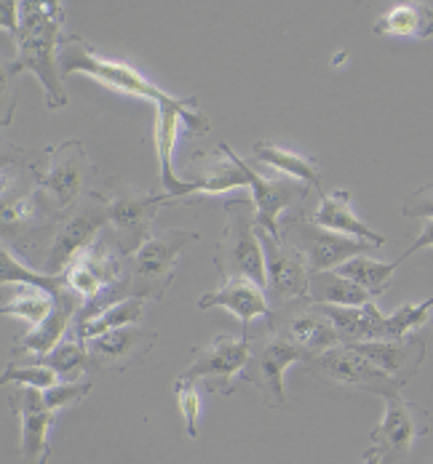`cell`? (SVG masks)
<instances>
[{"label": "cell", "instance_id": "1", "mask_svg": "<svg viewBox=\"0 0 433 464\" xmlns=\"http://www.w3.org/2000/svg\"><path fill=\"white\" fill-rule=\"evenodd\" d=\"M62 3H19V35H16V56L5 67V81L19 72H33L46 89L48 110L67 107V92L62 86L59 72V48L67 41L62 35Z\"/></svg>", "mask_w": 433, "mask_h": 464}, {"label": "cell", "instance_id": "2", "mask_svg": "<svg viewBox=\"0 0 433 464\" xmlns=\"http://www.w3.org/2000/svg\"><path fill=\"white\" fill-rule=\"evenodd\" d=\"M214 267L222 283L233 278H249L257 285H268L265 278V251L257 232V211L249 198L225 203V227L217 243Z\"/></svg>", "mask_w": 433, "mask_h": 464}, {"label": "cell", "instance_id": "3", "mask_svg": "<svg viewBox=\"0 0 433 464\" xmlns=\"http://www.w3.org/2000/svg\"><path fill=\"white\" fill-rule=\"evenodd\" d=\"M94 198L104 206L107 225L115 232V246L132 256L144 246V240L153 235L155 214L174 203L163 192H140L137 187L126 185L121 179H107V185L96 189Z\"/></svg>", "mask_w": 433, "mask_h": 464}, {"label": "cell", "instance_id": "4", "mask_svg": "<svg viewBox=\"0 0 433 464\" xmlns=\"http://www.w3.org/2000/svg\"><path fill=\"white\" fill-rule=\"evenodd\" d=\"M59 64H62V75L86 72V75L96 78L99 83H104L110 89H118V92L123 93H132V96H140V99H147L155 107L158 104H177V107L198 110V102L192 96H188V99L172 96L169 92H163L161 86H155L153 81L143 78L134 67L102 59L94 48L89 46L84 38H78V35H67V41L62 44Z\"/></svg>", "mask_w": 433, "mask_h": 464}, {"label": "cell", "instance_id": "5", "mask_svg": "<svg viewBox=\"0 0 433 464\" xmlns=\"http://www.w3.org/2000/svg\"><path fill=\"white\" fill-rule=\"evenodd\" d=\"M198 240L192 230H163L153 232L144 246L129 256V276H132V296L137 299H163L174 273L177 262L185 248Z\"/></svg>", "mask_w": 433, "mask_h": 464}, {"label": "cell", "instance_id": "6", "mask_svg": "<svg viewBox=\"0 0 433 464\" xmlns=\"http://www.w3.org/2000/svg\"><path fill=\"white\" fill-rule=\"evenodd\" d=\"M30 169L35 185L46 192L62 217L70 214V206L81 198L92 177V163L81 141H62L56 147H48L33 160Z\"/></svg>", "mask_w": 433, "mask_h": 464}, {"label": "cell", "instance_id": "7", "mask_svg": "<svg viewBox=\"0 0 433 464\" xmlns=\"http://www.w3.org/2000/svg\"><path fill=\"white\" fill-rule=\"evenodd\" d=\"M281 240L291 246L305 265L310 267V273H324L345 265L353 256H364V251H372L375 246L350 235H340V232L324 230L319 227L313 219L294 214L281 225Z\"/></svg>", "mask_w": 433, "mask_h": 464}, {"label": "cell", "instance_id": "8", "mask_svg": "<svg viewBox=\"0 0 433 464\" xmlns=\"http://www.w3.org/2000/svg\"><path fill=\"white\" fill-rule=\"evenodd\" d=\"M310 363L313 358L284 342L276 334H262V336H251V350H249V363L243 369V379L260 392L262 403L268 409H287V390H284V372L291 363Z\"/></svg>", "mask_w": 433, "mask_h": 464}, {"label": "cell", "instance_id": "9", "mask_svg": "<svg viewBox=\"0 0 433 464\" xmlns=\"http://www.w3.org/2000/svg\"><path fill=\"white\" fill-rule=\"evenodd\" d=\"M310 372L316 379L332 387H345V390H361L372 395L390 398L401 392V382L380 372L369 358H364L353 344H337L332 350L316 355L310 361Z\"/></svg>", "mask_w": 433, "mask_h": 464}, {"label": "cell", "instance_id": "10", "mask_svg": "<svg viewBox=\"0 0 433 464\" xmlns=\"http://www.w3.org/2000/svg\"><path fill=\"white\" fill-rule=\"evenodd\" d=\"M428 411L401 398V392L385 398L383 421L372 430V449L383 464H412V451L420 438L428 435Z\"/></svg>", "mask_w": 433, "mask_h": 464}, {"label": "cell", "instance_id": "11", "mask_svg": "<svg viewBox=\"0 0 433 464\" xmlns=\"http://www.w3.org/2000/svg\"><path fill=\"white\" fill-rule=\"evenodd\" d=\"M180 123H185L191 134L209 131V121H206V115H201V110H188V107H177V104L155 107V150H158V163H161L158 185H161V192L169 195L174 203L185 200L191 192H198V185L192 179H180L172 166L174 144L180 137Z\"/></svg>", "mask_w": 433, "mask_h": 464}, {"label": "cell", "instance_id": "12", "mask_svg": "<svg viewBox=\"0 0 433 464\" xmlns=\"http://www.w3.org/2000/svg\"><path fill=\"white\" fill-rule=\"evenodd\" d=\"M249 350L251 336H217L192 353V363L180 376L203 382L217 395H231L236 390V379L249 363Z\"/></svg>", "mask_w": 433, "mask_h": 464}, {"label": "cell", "instance_id": "13", "mask_svg": "<svg viewBox=\"0 0 433 464\" xmlns=\"http://www.w3.org/2000/svg\"><path fill=\"white\" fill-rule=\"evenodd\" d=\"M260 232L262 251H265V294L273 310H281L297 302H310L308 299V285H310V267L305 259L287 246L281 237L265 230Z\"/></svg>", "mask_w": 433, "mask_h": 464}, {"label": "cell", "instance_id": "14", "mask_svg": "<svg viewBox=\"0 0 433 464\" xmlns=\"http://www.w3.org/2000/svg\"><path fill=\"white\" fill-rule=\"evenodd\" d=\"M107 227L110 225H107L104 206L92 195V200L86 206L64 214L62 222L56 225L54 240H51L46 259H44V273L62 276L67 270V265L75 256H81L89 246H94L99 240V232L107 230Z\"/></svg>", "mask_w": 433, "mask_h": 464}, {"label": "cell", "instance_id": "15", "mask_svg": "<svg viewBox=\"0 0 433 464\" xmlns=\"http://www.w3.org/2000/svg\"><path fill=\"white\" fill-rule=\"evenodd\" d=\"M268 331L305 350L310 358L342 344L332 321L313 302H297L281 310H273V315L268 318Z\"/></svg>", "mask_w": 433, "mask_h": 464}, {"label": "cell", "instance_id": "16", "mask_svg": "<svg viewBox=\"0 0 433 464\" xmlns=\"http://www.w3.org/2000/svg\"><path fill=\"white\" fill-rule=\"evenodd\" d=\"M8 409L22 421V443H19V462L22 464H46L51 457L48 443V427L54 414L44 401V390L11 384L8 390Z\"/></svg>", "mask_w": 433, "mask_h": 464}, {"label": "cell", "instance_id": "17", "mask_svg": "<svg viewBox=\"0 0 433 464\" xmlns=\"http://www.w3.org/2000/svg\"><path fill=\"white\" fill-rule=\"evenodd\" d=\"M158 334L144 325H123L104 336L89 339L86 347L94 358V369L99 372H126L132 366H143L150 350L155 347Z\"/></svg>", "mask_w": 433, "mask_h": 464}, {"label": "cell", "instance_id": "18", "mask_svg": "<svg viewBox=\"0 0 433 464\" xmlns=\"http://www.w3.org/2000/svg\"><path fill=\"white\" fill-rule=\"evenodd\" d=\"M243 174H246V187L251 192V203L257 211V230H265L281 237V225H279L281 211L302 203L308 195V187L297 179L262 177L254 169H249L246 163H243Z\"/></svg>", "mask_w": 433, "mask_h": 464}, {"label": "cell", "instance_id": "19", "mask_svg": "<svg viewBox=\"0 0 433 464\" xmlns=\"http://www.w3.org/2000/svg\"><path fill=\"white\" fill-rule=\"evenodd\" d=\"M54 302H56V304H54V313L48 315L46 321L41 325H35L30 334H25V336L14 344L11 355H14L16 361H22V358L38 361V358L48 355V353L64 339L67 328L73 325V321H78V315H81V310H84V299H81L73 288L64 291V294H56Z\"/></svg>", "mask_w": 433, "mask_h": 464}, {"label": "cell", "instance_id": "20", "mask_svg": "<svg viewBox=\"0 0 433 464\" xmlns=\"http://www.w3.org/2000/svg\"><path fill=\"white\" fill-rule=\"evenodd\" d=\"M198 307L201 310H209V307H225L231 310L243 325V336H246V328L251 325L254 318H271L273 315V307L268 302V294L262 285H257L254 280L249 278H233L225 280L217 291L212 294H203L198 299Z\"/></svg>", "mask_w": 433, "mask_h": 464}, {"label": "cell", "instance_id": "21", "mask_svg": "<svg viewBox=\"0 0 433 464\" xmlns=\"http://www.w3.org/2000/svg\"><path fill=\"white\" fill-rule=\"evenodd\" d=\"M364 358H369L380 372L393 376L396 382L407 384L415 373L420 372L426 361V342L420 336H404V339H385V342H364L353 344Z\"/></svg>", "mask_w": 433, "mask_h": 464}, {"label": "cell", "instance_id": "22", "mask_svg": "<svg viewBox=\"0 0 433 464\" xmlns=\"http://www.w3.org/2000/svg\"><path fill=\"white\" fill-rule=\"evenodd\" d=\"M337 328L342 344H364L383 342L385 315L375 302L364 307H340V304H316Z\"/></svg>", "mask_w": 433, "mask_h": 464}, {"label": "cell", "instance_id": "23", "mask_svg": "<svg viewBox=\"0 0 433 464\" xmlns=\"http://www.w3.org/2000/svg\"><path fill=\"white\" fill-rule=\"evenodd\" d=\"M310 219H313L319 227H324V230H335L342 232V235H350V237H359V240H367V243H372L375 248L385 243V237L380 232L367 227V225L356 217L353 203H350V192H348V189L321 192V203H319V208L313 211Z\"/></svg>", "mask_w": 433, "mask_h": 464}, {"label": "cell", "instance_id": "24", "mask_svg": "<svg viewBox=\"0 0 433 464\" xmlns=\"http://www.w3.org/2000/svg\"><path fill=\"white\" fill-rule=\"evenodd\" d=\"M375 33L385 38H431L433 8L420 0L399 3L375 22Z\"/></svg>", "mask_w": 433, "mask_h": 464}, {"label": "cell", "instance_id": "25", "mask_svg": "<svg viewBox=\"0 0 433 464\" xmlns=\"http://www.w3.org/2000/svg\"><path fill=\"white\" fill-rule=\"evenodd\" d=\"M308 299L313 304H340V307H364L372 299L361 285L348 280L340 273L324 270V273H310V285H308Z\"/></svg>", "mask_w": 433, "mask_h": 464}, {"label": "cell", "instance_id": "26", "mask_svg": "<svg viewBox=\"0 0 433 464\" xmlns=\"http://www.w3.org/2000/svg\"><path fill=\"white\" fill-rule=\"evenodd\" d=\"M254 155H257L262 163H268V166L284 171L289 177H294L297 182H302V185L324 192V189H321V171H319L316 158H308V155H300V152L284 150V147H279V144H273V141H254Z\"/></svg>", "mask_w": 433, "mask_h": 464}, {"label": "cell", "instance_id": "27", "mask_svg": "<svg viewBox=\"0 0 433 464\" xmlns=\"http://www.w3.org/2000/svg\"><path fill=\"white\" fill-rule=\"evenodd\" d=\"M35 363H44L51 372H56L59 382H78L84 376H94V358L81 339H62L48 355L38 358Z\"/></svg>", "mask_w": 433, "mask_h": 464}, {"label": "cell", "instance_id": "28", "mask_svg": "<svg viewBox=\"0 0 433 464\" xmlns=\"http://www.w3.org/2000/svg\"><path fill=\"white\" fill-rule=\"evenodd\" d=\"M399 265L401 262H375L369 256H353L345 265H340L337 273L345 276L348 280H353L356 285H361L375 299V296H380V294L388 291V285L396 278V267Z\"/></svg>", "mask_w": 433, "mask_h": 464}, {"label": "cell", "instance_id": "29", "mask_svg": "<svg viewBox=\"0 0 433 464\" xmlns=\"http://www.w3.org/2000/svg\"><path fill=\"white\" fill-rule=\"evenodd\" d=\"M143 307H144V299H137V296L123 299V302L113 304L110 310H104L99 318L89 321L86 325H81V328L75 331V339L89 342V339L104 336V334H110V331H115V328L134 325L137 321H140V315H143Z\"/></svg>", "mask_w": 433, "mask_h": 464}, {"label": "cell", "instance_id": "30", "mask_svg": "<svg viewBox=\"0 0 433 464\" xmlns=\"http://www.w3.org/2000/svg\"><path fill=\"white\" fill-rule=\"evenodd\" d=\"M0 280L3 283H22V285H33V288H44L48 291L51 296H56V294H64V291H70V285H67V280L64 276H48V273H35V270H30V267H25L8 248H3L0 251Z\"/></svg>", "mask_w": 433, "mask_h": 464}, {"label": "cell", "instance_id": "31", "mask_svg": "<svg viewBox=\"0 0 433 464\" xmlns=\"http://www.w3.org/2000/svg\"><path fill=\"white\" fill-rule=\"evenodd\" d=\"M54 304H56V302H54V296H51L48 291L27 285V291H25L22 296H16L14 302H5V304L0 307V313H3V315L25 318V321H30L33 325H41L48 315L54 313Z\"/></svg>", "mask_w": 433, "mask_h": 464}, {"label": "cell", "instance_id": "32", "mask_svg": "<svg viewBox=\"0 0 433 464\" xmlns=\"http://www.w3.org/2000/svg\"><path fill=\"white\" fill-rule=\"evenodd\" d=\"M433 318V296L420 302V304H404L399 307L393 315H385V331H383V342L385 339H404L409 336L415 328H420L423 324H428Z\"/></svg>", "mask_w": 433, "mask_h": 464}, {"label": "cell", "instance_id": "33", "mask_svg": "<svg viewBox=\"0 0 433 464\" xmlns=\"http://www.w3.org/2000/svg\"><path fill=\"white\" fill-rule=\"evenodd\" d=\"M3 387L8 384H25V387H38V390H48L54 384H59V376L56 372H51L44 363H35V361H16L11 363L5 372H3Z\"/></svg>", "mask_w": 433, "mask_h": 464}, {"label": "cell", "instance_id": "34", "mask_svg": "<svg viewBox=\"0 0 433 464\" xmlns=\"http://www.w3.org/2000/svg\"><path fill=\"white\" fill-rule=\"evenodd\" d=\"M94 382L86 379V382H59L54 387L44 390V401L51 411H62L67 406H78L89 392H92Z\"/></svg>", "mask_w": 433, "mask_h": 464}, {"label": "cell", "instance_id": "35", "mask_svg": "<svg viewBox=\"0 0 433 464\" xmlns=\"http://www.w3.org/2000/svg\"><path fill=\"white\" fill-rule=\"evenodd\" d=\"M198 382L177 376L174 384V395L180 401V411H182V421H185V432L191 438H198V414H201V401H198Z\"/></svg>", "mask_w": 433, "mask_h": 464}, {"label": "cell", "instance_id": "36", "mask_svg": "<svg viewBox=\"0 0 433 464\" xmlns=\"http://www.w3.org/2000/svg\"><path fill=\"white\" fill-rule=\"evenodd\" d=\"M401 214L407 219H428V222H433V185L420 187L418 192L407 195L404 206H401Z\"/></svg>", "mask_w": 433, "mask_h": 464}, {"label": "cell", "instance_id": "37", "mask_svg": "<svg viewBox=\"0 0 433 464\" xmlns=\"http://www.w3.org/2000/svg\"><path fill=\"white\" fill-rule=\"evenodd\" d=\"M0 14H3V30H11V35H19V3H0Z\"/></svg>", "mask_w": 433, "mask_h": 464}, {"label": "cell", "instance_id": "38", "mask_svg": "<svg viewBox=\"0 0 433 464\" xmlns=\"http://www.w3.org/2000/svg\"><path fill=\"white\" fill-rule=\"evenodd\" d=\"M423 248H433V222H426V227L420 230V237L412 243V248L399 259V262H404V259H409L412 254H418V251H423Z\"/></svg>", "mask_w": 433, "mask_h": 464}, {"label": "cell", "instance_id": "39", "mask_svg": "<svg viewBox=\"0 0 433 464\" xmlns=\"http://www.w3.org/2000/svg\"><path fill=\"white\" fill-rule=\"evenodd\" d=\"M364 464H383V459H380V454H378L375 449H369V451L364 454Z\"/></svg>", "mask_w": 433, "mask_h": 464}, {"label": "cell", "instance_id": "40", "mask_svg": "<svg viewBox=\"0 0 433 464\" xmlns=\"http://www.w3.org/2000/svg\"><path fill=\"white\" fill-rule=\"evenodd\" d=\"M431 321H433V318H431Z\"/></svg>", "mask_w": 433, "mask_h": 464}]
</instances>
